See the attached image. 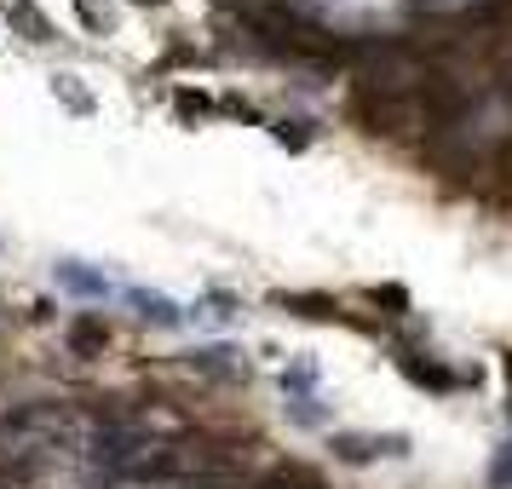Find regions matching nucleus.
<instances>
[{
  "label": "nucleus",
  "mask_w": 512,
  "mask_h": 489,
  "mask_svg": "<svg viewBox=\"0 0 512 489\" xmlns=\"http://www.w3.org/2000/svg\"><path fill=\"white\" fill-rule=\"evenodd\" d=\"M311 386H317V363H288V369H282V392L288 397H311Z\"/></svg>",
  "instance_id": "9b49d317"
},
{
  "label": "nucleus",
  "mask_w": 512,
  "mask_h": 489,
  "mask_svg": "<svg viewBox=\"0 0 512 489\" xmlns=\"http://www.w3.org/2000/svg\"><path fill=\"white\" fill-rule=\"evenodd\" d=\"M133 6H162V0H133Z\"/></svg>",
  "instance_id": "aec40b11"
},
{
  "label": "nucleus",
  "mask_w": 512,
  "mask_h": 489,
  "mask_svg": "<svg viewBox=\"0 0 512 489\" xmlns=\"http://www.w3.org/2000/svg\"><path fill=\"white\" fill-rule=\"evenodd\" d=\"M288 420H294V426H323L317 397H288Z\"/></svg>",
  "instance_id": "2eb2a0df"
},
{
  "label": "nucleus",
  "mask_w": 512,
  "mask_h": 489,
  "mask_svg": "<svg viewBox=\"0 0 512 489\" xmlns=\"http://www.w3.org/2000/svg\"><path fill=\"white\" fill-rule=\"evenodd\" d=\"M185 489H242V484H236V472H196V478H185Z\"/></svg>",
  "instance_id": "f3484780"
},
{
  "label": "nucleus",
  "mask_w": 512,
  "mask_h": 489,
  "mask_svg": "<svg viewBox=\"0 0 512 489\" xmlns=\"http://www.w3.org/2000/svg\"><path fill=\"white\" fill-rule=\"evenodd\" d=\"M64 346H70V357H104L110 351V323L104 317H70L64 323Z\"/></svg>",
  "instance_id": "0eeeda50"
},
{
  "label": "nucleus",
  "mask_w": 512,
  "mask_h": 489,
  "mask_svg": "<svg viewBox=\"0 0 512 489\" xmlns=\"http://www.w3.org/2000/svg\"><path fill=\"white\" fill-rule=\"evenodd\" d=\"M374 305H392L386 317H409V294L403 288H374Z\"/></svg>",
  "instance_id": "a211bd4d"
},
{
  "label": "nucleus",
  "mask_w": 512,
  "mask_h": 489,
  "mask_svg": "<svg viewBox=\"0 0 512 489\" xmlns=\"http://www.w3.org/2000/svg\"><path fill=\"white\" fill-rule=\"evenodd\" d=\"M139 455H150V432L139 420H116V426H98L93 432V461L104 466V478H116L121 466H133Z\"/></svg>",
  "instance_id": "f03ea898"
},
{
  "label": "nucleus",
  "mask_w": 512,
  "mask_h": 489,
  "mask_svg": "<svg viewBox=\"0 0 512 489\" xmlns=\"http://www.w3.org/2000/svg\"><path fill=\"white\" fill-rule=\"evenodd\" d=\"M507 369H512V357H507Z\"/></svg>",
  "instance_id": "4be33fe9"
},
{
  "label": "nucleus",
  "mask_w": 512,
  "mask_h": 489,
  "mask_svg": "<svg viewBox=\"0 0 512 489\" xmlns=\"http://www.w3.org/2000/svg\"><path fill=\"white\" fill-rule=\"evenodd\" d=\"M351 116L363 121V133H374V139H415L426 127L415 98H392V93H351Z\"/></svg>",
  "instance_id": "f257e3e1"
},
{
  "label": "nucleus",
  "mask_w": 512,
  "mask_h": 489,
  "mask_svg": "<svg viewBox=\"0 0 512 489\" xmlns=\"http://www.w3.org/2000/svg\"><path fill=\"white\" fill-rule=\"evenodd\" d=\"M328 449H334L340 461L363 466V461H374V455H409V438H403V432H386V438H369V432H334Z\"/></svg>",
  "instance_id": "20e7f679"
},
{
  "label": "nucleus",
  "mask_w": 512,
  "mask_h": 489,
  "mask_svg": "<svg viewBox=\"0 0 512 489\" xmlns=\"http://www.w3.org/2000/svg\"><path fill=\"white\" fill-rule=\"evenodd\" d=\"M185 369L202 374V380H219V386L248 380V363H242V351L236 346H196V351H185Z\"/></svg>",
  "instance_id": "7ed1b4c3"
},
{
  "label": "nucleus",
  "mask_w": 512,
  "mask_h": 489,
  "mask_svg": "<svg viewBox=\"0 0 512 489\" xmlns=\"http://www.w3.org/2000/svg\"><path fill=\"white\" fill-rule=\"evenodd\" d=\"M489 489H512V443L495 449V461H489Z\"/></svg>",
  "instance_id": "dca6fc26"
},
{
  "label": "nucleus",
  "mask_w": 512,
  "mask_h": 489,
  "mask_svg": "<svg viewBox=\"0 0 512 489\" xmlns=\"http://www.w3.org/2000/svg\"><path fill=\"white\" fill-rule=\"evenodd\" d=\"M12 24L29 29V41H52V24L41 18V12H35V6H18V12H12Z\"/></svg>",
  "instance_id": "4468645a"
},
{
  "label": "nucleus",
  "mask_w": 512,
  "mask_h": 489,
  "mask_svg": "<svg viewBox=\"0 0 512 489\" xmlns=\"http://www.w3.org/2000/svg\"><path fill=\"white\" fill-rule=\"evenodd\" d=\"M127 305L139 311L144 323H156V328H179L185 323V311L167 300V294H150V288H127Z\"/></svg>",
  "instance_id": "6e6552de"
},
{
  "label": "nucleus",
  "mask_w": 512,
  "mask_h": 489,
  "mask_svg": "<svg viewBox=\"0 0 512 489\" xmlns=\"http://www.w3.org/2000/svg\"><path fill=\"white\" fill-rule=\"evenodd\" d=\"M271 133H277V144H288V150H305V144H311V121L282 116V121H271Z\"/></svg>",
  "instance_id": "f8f14e48"
},
{
  "label": "nucleus",
  "mask_w": 512,
  "mask_h": 489,
  "mask_svg": "<svg viewBox=\"0 0 512 489\" xmlns=\"http://www.w3.org/2000/svg\"><path fill=\"white\" fill-rule=\"evenodd\" d=\"M397 363H403V374H409L415 386H426V392H461V386H478V374L443 369L438 357H426V351H403Z\"/></svg>",
  "instance_id": "39448f33"
},
{
  "label": "nucleus",
  "mask_w": 512,
  "mask_h": 489,
  "mask_svg": "<svg viewBox=\"0 0 512 489\" xmlns=\"http://www.w3.org/2000/svg\"><path fill=\"white\" fill-rule=\"evenodd\" d=\"M213 110V98H202V93H179V116L185 121H202Z\"/></svg>",
  "instance_id": "6ab92c4d"
},
{
  "label": "nucleus",
  "mask_w": 512,
  "mask_h": 489,
  "mask_svg": "<svg viewBox=\"0 0 512 489\" xmlns=\"http://www.w3.org/2000/svg\"><path fill=\"white\" fill-rule=\"evenodd\" d=\"M484 173H495V185L512 190V139H501V144L484 156Z\"/></svg>",
  "instance_id": "ddd939ff"
},
{
  "label": "nucleus",
  "mask_w": 512,
  "mask_h": 489,
  "mask_svg": "<svg viewBox=\"0 0 512 489\" xmlns=\"http://www.w3.org/2000/svg\"><path fill=\"white\" fill-rule=\"evenodd\" d=\"M282 311H300V317H340V300L328 294H277Z\"/></svg>",
  "instance_id": "9d476101"
},
{
  "label": "nucleus",
  "mask_w": 512,
  "mask_h": 489,
  "mask_svg": "<svg viewBox=\"0 0 512 489\" xmlns=\"http://www.w3.org/2000/svg\"><path fill=\"white\" fill-rule=\"evenodd\" d=\"M52 282H58L64 294H75V300H110V277L93 271L87 259H58V265H52Z\"/></svg>",
  "instance_id": "423d86ee"
},
{
  "label": "nucleus",
  "mask_w": 512,
  "mask_h": 489,
  "mask_svg": "<svg viewBox=\"0 0 512 489\" xmlns=\"http://www.w3.org/2000/svg\"><path fill=\"white\" fill-rule=\"evenodd\" d=\"M52 98H58L64 110H75V116H93V93H87L75 75H52Z\"/></svg>",
  "instance_id": "1a4fd4ad"
},
{
  "label": "nucleus",
  "mask_w": 512,
  "mask_h": 489,
  "mask_svg": "<svg viewBox=\"0 0 512 489\" xmlns=\"http://www.w3.org/2000/svg\"><path fill=\"white\" fill-rule=\"evenodd\" d=\"M507 415H512V403H507Z\"/></svg>",
  "instance_id": "412c9836"
}]
</instances>
